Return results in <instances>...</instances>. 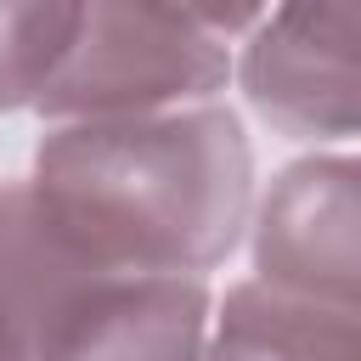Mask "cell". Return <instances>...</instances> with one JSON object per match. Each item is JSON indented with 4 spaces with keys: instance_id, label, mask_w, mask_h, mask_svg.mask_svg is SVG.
<instances>
[{
    "instance_id": "1",
    "label": "cell",
    "mask_w": 361,
    "mask_h": 361,
    "mask_svg": "<svg viewBox=\"0 0 361 361\" xmlns=\"http://www.w3.org/2000/svg\"><path fill=\"white\" fill-rule=\"evenodd\" d=\"M45 226L107 271H209L254 203V152L226 107L68 118L34 152Z\"/></svg>"
},
{
    "instance_id": "2",
    "label": "cell",
    "mask_w": 361,
    "mask_h": 361,
    "mask_svg": "<svg viewBox=\"0 0 361 361\" xmlns=\"http://www.w3.org/2000/svg\"><path fill=\"white\" fill-rule=\"evenodd\" d=\"M203 333L209 288L197 276L107 271L51 231L34 282V361H203Z\"/></svg>"
},
{
    "instance_id": "3",
    "label": "cell",
    "mask_w": 361,
    "mask_h": 361,
    "mask_svg": "<svg viewBox=\"0 0 361 361\" xmlns=\"http://www.w3.org/2000/svg\"><path fill=\"white\" fill-rule=\"evenodd\" d=\"M226 85V45L169 0H85L79 39L34 102L45 118L164 113Z\"/></svg>"
},
{
    "instance_id": "4",
    "label": "cell",
    "mask_w": 361,
    "mask_h": 361,
    "mask_svg": "<svg viewBox=\"0 0 361 361\" xmlns=\"http://www.w3.org/2000/svg\"><path fill=\"white\" fill-rule=\"evenodd\" d=\"M243 90L288 135H361V0H282L243 51Z\"/></svg>"
},
{
    "instance_id": "5",
    "label": "cell",
    "mask_w": 361,
    "mask_h": 361,
    "mask_svg": "<svg viewBox=\"0 0 361 361\" xmlns=\"http://www.w3.org/2000/svg\"><path fill=\"white\" fill-rule=\"evenodd\" d=\"M259 282L361 305V158L288 164L254 220Z\"/></svg>"
},
{
    "instance_id": "6",
    "label": "cell",
    "mask_w": 361,
    "mask_h": 361,
    "mask_svg": "<svg viewBox=\"0 0 361 361\" xmlns=\"http://www.w3.org/2000/svg\"><path fill=\"white\" fill-rule=\"evenodd\" d=\"M355 338H361V305L243 282L226 293L203 361H344Z\"/></svg>"
},
{
    "instance_id": "7",
    "label": "cell",
    "mask_w": 361,
    "mask_h": 361,
    "mask_svg": "<svg viewBox=\"0 0 361 361\" xmlns=\"http://www.w3.org/2000/svg\"><path fill=\"white\" fill-rule=\"evenodd\" d=\"M85 0H0V113L34 107L79 39Z\"/></svg>"
},
{
    "instance_id": "8",
    "label": "cell",
    "mask_w": 361,
    "mask_h": 361,
    "mask_svg": "<svg viewBox=\"0 0 361 361\" xmlns=\"http://www.w3.org/2000/svg\"><path fill=\"white\" fill-rule=\"evenodd\" d=\"M0 361H34V299L6 248H0Z\"/></svg>"
},
{
    "instance_id": "9",
    "label": "cell",
    "mask_w": 361,
    "mask_h": 361,
    "mask_svg": "<svg viewBox=\"0 0 361 361\" xmlns=\"http://www.w3.org/2000/svg\"><path fill=\"white\" fill-rule=\"evenodd\" d=\"M169 6L186 11L192 23H203L209 34H237V28H248L259 17L265 0H169Z\"/></svg>"
},
{
    "instance_id": "10",
    "label": "cell",
    "mask_w": 361,
    "mask_h": 361,
    "mask_svg": "<svg viewBox=\"0 0 361 361\" xmlns=\"http://www.w3.org/2000/svg\"><path fill=\"white\" fill-rule=\"evenodd\" d=\"M344 361H361V338H355V344H350V355H344Z\"/></svg>"
}]
</instances>
